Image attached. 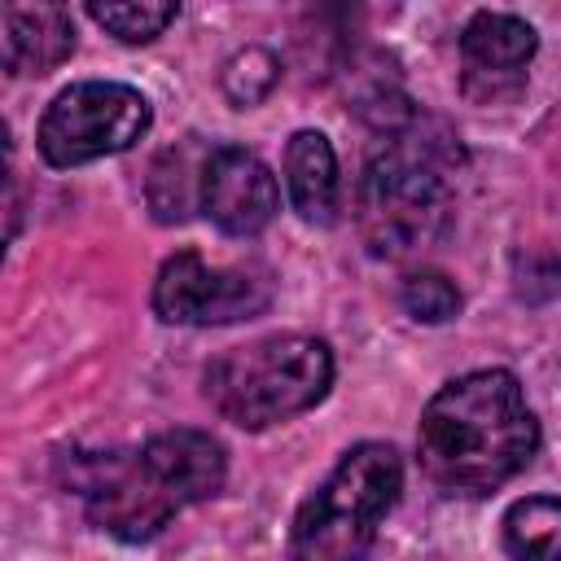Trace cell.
Wrapping results in <instances>:
<instances>
[{"label":"cell","instance_id":"8992f818","mask_svg":"<svg viewBox=\"0 0 561 561\" xmlns=\"http://www.w3.org/2000/svg\"><path fill=\"white\" fill-rule=\"evenodd\" d=\"M149 101L127 83H70L39 118V153L48 167H83L131 149L149 131Z\"/></svg>","mask_w":561,"mask_h":561},{"label":"cell","instance_id":"30bf717a","mask_svg":"<svg viewBox=\"0 0 561 561\" xmlns=\"http://www.w3.org/2000/svg\"><path fill=\"white\" fill-rule=\"evenodd\" d=\"M0 48L9 75H44L75 53V22L61 4H4Z\"/></svg>","mask_w":561,"mask_h":561},{"label":"cell","instance_id":"7a4b0ae2","mask_svg":"<svg viewBox=\"0 0 561 561\" xmlns=\"http://www.w3.org/2000/svg\"><path fill=\"white\" fill-rule=\"evenodd\" d=\"M421 118L403 127L355 184V224L373 259H408L434 245L451 219V180L438 140H416Z\"/></svg>","mask_w":561,"mask_h":561},{"label":"cell","instance_id":"9a60e30c","mask_svg":"<svg viewBox=\"0 0 561 561\" xmlns=\"http://www.w3.org/2000/svg\"><path fill=\"white\" fill-rule=\"evenodd\" d=\"M280 79V61L267 48H241L228 66H224V92L232 105H259Z\"/></svg>","mask_w":561,"mask_h":561},{"label":"cell","instance_id":"5bb4252c","mask_svg":"<svg viewBox=\"0 0 561 561\" xmlns=\"http://www.w3.org/2000/svg\"><path fill=\"white\" fill-rule=\"evenodd\" d=\"M88 13H92V22H101L123 44H145V39L162 35L180 9L171 0H92Z\"/></svg>","mask_w":561,"mask_h":561},{"label":"cell","instance_id":"5b68a950","mask_svg":"<svg viewBox=\"0 0 561 561\" xmlns=\"http://www.w3.org/2000/svg\"><path fill=\"white\" fill-rule=\"evenodd\" d=\"M66 482L83 495L88 517L123 543L153 539L184 508V495L171 486V478L153 465V456L145 447L70 456Z\"/></svg>","mask_w":561,"mask_h":561},{"label":"cell","instance_id":"7c38bea8","mask_svg":"<svg viewBox=\"0 0 561 561\" xmlns=\"http://www.w3.org/2000/svg\"><path fill=\"white\" fill-rule=\"evenodd\" d=\"M206 149L193 145V136L167 153H158L153 171H149V206H153V219L162 224H180L188 219L193 206H202V175H206V162L193 167V158H202ZM210 158V153H206Z\"/></svg>","mask_w":561,"mask_h":561},{"label":"cell","instance_id":"8fae6325","mask_svg":"<svg viewBox=\"0 0 561 561\" xmlns=\"http://www.w3.org/2000/svg\"><path fill=\"white\" fill-rule=\"evenodd\" d=\"M285 188L307 224H333L337 215V153L324 131H294L285 145Z\"/></svg>","mask_w":561,"mask_h":561},{"label":"cell","instance_id":"4fadbf2b","mask_svg":"<svg viewBox=\"0 0 561 561\" xmlns=\"http://www.w3.org/2000/svg\"><path fill=\"white\" fill-rule=\"evenodd\" d=\"M504 552L513 561H561V500H517L504 513Z\"/></svg>","mask_w":561,"mask_h":561},{"label":"cell","instance_id":"2e32d148","mask_svg":"<svg viewBox=\"0 0 561 561\" xmlns=\"http://www.w3.org/2000/svg\"><path fill=\"white\" fill-rule=\"evenodd\" d=\"M399 298H403V311L412 320H421V324H447L460 311V289L443 272H430V267L425 272H412L403 280Z\"/></svg>","mask_w":561,"mask_h":561},{"label":"cell","instance_id":"ba28073f","mask_svg":"<svg viewBox=\"0 0 561 561\" xmlns=\"http://www.w3.org/2000/svg\"><path fill=\"white\" fill-rule=\"evenodd\" d=\"M276 206H280L276 175L259 153L241 145L210 149L206 175H202V210L210 215L215 228H224L228 237H254L272 224Z\"/></svg>","mask_w":561,"mask_h":561},{"label":"cell","instance_id":"3957f363","mask_svg":"<svg viewBox=\"0 0 561 561\" xmlns=\"http://www.w3.org/2000/svg\"><path fill=\"white\" fill-rule=\"evenodd\" d=\"M333 386V351L307 333H272L250 346L224 351L206 368L210 408L241 425L267 430L316 408Z\"/></svg>","mask_w":561,"mask_h":561},{"label":"cell","instance_id":"6da1fadb","mask_svg":"<svg viewBox=\"0 0 561 561\" xmlns=\"http://www.w3.org/2000/svg\"><path fill=\"white\" fill-rule=\"evenodd\" d=\"M421 469L447 495H486L539 451V421L508 368L447 381L421 412Z\"/></svg>","mask_w":561,"mask_h":561},{"label":"cell","instance_id":"9c48e42d","mask_svg":"<svg viewBox=\"0 0 561 561\" xmlns=\"http://www.w3.org/2000/svg\"><path fill=\"white\" fill-rule=\"evenodd\" d=\"M539 48V35L526 18L513 13H473L460 31V61H465V88L469 96H500L513 92Z\"/></svg>","mask_w":561,"mask_h":561},{"label":"cell","instance_id":"52a82bcc","mask_svg":"<svg viewBox=\"0 0 561 561\" xmlns=\"http://www.w3.org/2000/svg\"><path fill=\"white\" fill-rule=\"evenodd\" d=\"M272 302V276L259 263L210 267L197 250H180L153 280V311L167 324H237Z\"/></svg>","mask_w":561,"mask_h":561},{"label":"cell","instance_id":"277c9868","mask_svg":"<svg viewBox=\"0 0 561 561\" xmlns=\"http://www.w3.org/2000/svg\"><path fill=\"white\" fill-rule=\"evenodd\" d=\"M399 491L403 460L390 443L351 447L329 482L298 508L289 530V561H364Z\"/></svg>","mask_w":561,"mask_h":561}]
</instances>
